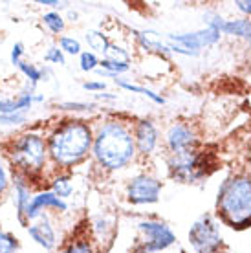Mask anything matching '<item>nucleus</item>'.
Returning a JSON list of instances; mask_svg holds the SVG:
<instances>
[{
	"label": "nucleus",
	"mask_w": 251,
	"mask_h": 253,
	"mask_svg": "<svg viewBox=\"0 0 251 253\" xmlns=\"http://www.w3.org/2000/svg\"><path fill=\"white\" fill-rule=\"evenodd\" d=\"M84 41H86V44L90 46V50L94 51L95 55L97 53H107V50L110 48V41H108V37L105 35L103 32H97V30H90V32H86V35H84Z\"/></svg>",
	"instance_id": "obj_18"
},
{
	"label": "nucleus",
	"mask_w": 251,
	"mask_h": 253,
	"mask_svg": "<svg viewBox=\"0 0 251 253\" xmlns=\"http://www.w3.org/2000/svg\"><path fill=\"white\" fill-rule=\"evenodd\" d=\"M208 24H213L218 28L220 33L224 35H231V37L244 39L248 42H251V20L239 19V20H224L214 17L213 20H208Z\"/></svg>",
	"instance_id": "obj_15"
},
{
	"label": "nucleus",
	"mask_w": 251,
	"mask_h": 253,
	"mask_svg": "<svg viewBox=\"0 0 251 253\" xmlns=\"http://www.w3.org/2000/svg\"><path fill=\"white\" fill-rule=\"evenodd\" d=\"M136 253H151V252H149V250H145V248L141 246V248H139V250H138V252H136Z\"/></svg>",
	"instance_id": "obj_37"
},
{
	"label": "nucleus",
	"mask_w": 251,
	"mask_h": 253,
	"mask_svg": "<svg viewBox=\"0 0 251 253\" xmlns=\"http://www.w3.org/2000/svg\"><path fill=\"white\" fill-rule=\"evenodd\" d=\"M39 4H41V6L53 7V9H63L64 7V4L63 2H59V0H39Z\"/></svg>",
	"instance_id": "obj_33"
},
{
	"label": "nucleus",
	"mask_w": 251,
	"mask_h": 253,
	"mask_svg": "<svg viewBox=\"0 0 251 253\" xmlns=\"http://www.w3.org/2000/svg\"><path fill=\"white\" fill-rule=\"evenodd\" d=\"M235 6L239 7L242 13H248V15H251V2H246V0H239Z\"/></svg>",
	"instance_id": "obj_34"
},
{
	"label": "nucleus",
	"mask_w": 251,
	"mask_h": 253,
	"mask_svg": "<svg viewBox=\"0 0 251 253\" xmlns=\"http://www.w3.org/2000/svg\"><path fill=\"white\" fill-rule=\"evenodd\" d=\"M59 253H94L92 242L86 239H79V241H72L68 246H64Z\"/></svg>",
	"instance_id": "obj_25"
},
{
	"label": "nucleus",
	"mask_w": 251,
	"mask_h": 253,
	"mask_svg": "<svg viewBox=\"0 0 251 253\" xmlns=\"http://www.w3.org/2000/svg\"><path fill=\"white\" fill-rule=\"evenodd\" d=\"M44 61L46 63H51V64H57V66H66V55H64L61 48L57 44L50 46L46 53H44Z\"/></svg>",
	"instance_id": "obj_27"
},
{
	"label": "nucleus",
	"mask_w": 251,
	"mask_h": 253,
	"mask_svg": "<svg viewBox=\"0 0 251 253\" xmlns=\"http://www.w3.org/2000/svg\"><path fill=\"white\" fill-rule=\"evenodd\" d=\"M218 28L213 24H208L202 30H196V32H189V33H170L167 35V41L172 42V44L180 46L185 51H189V55H198L202 48H208V46L214 44L220 41Z\"/></svg>",
	"instance_id": "obj_7"
},
{
	"label": "nucleus",
	"mask_w": 251,
	"mask_h": 253,
	"mask_svg": "<svg viewBox=\"0 0 251 253\" xmlns=\"http://www.w3.org/2000/svg\"><path fill=\"white\" fill-rule=\"evenodd\" d=\"M19 250V241L15 239V235L0 228V253H17Z\"/></svg>",
	"instance_id": "obj_22"
},
{
	"label": "nucleus",
	"mask_w": 251,
	"mask_h": 253,
	"mask_svg": "<svg viewBox=\"0 0 251 253\" xmlns=\"http://www.w3.org/2000/svg\"><path fill=\"white\" fill-rule=\"evenodd\" d=\"M48 211H57V213H66L68 204L66 200H61L51 191H41L37 195H33L32 202L26 209V224L37 220L39 216L46 215Z\"/></svg>",
	"instance_id": "obj_10"
},
{
	"label": "nucleus",
	"mask_w": 251,
	"mask_h": 253,
	"mask_svg": "<svg viewBox=\"0 0 251 253\" xmlns=\"http://www.w3.org/2000/svg\"><path fill=\"white\" fill-rule=\"evenodd\" d=\"M138 229L143 239V248L151 253L165 252L176 242L174 231L160 220H141L138 222Z\"/></svg>",
	"instance_id": "obj_8"
},
{
	"label": "nucleus",
	"mask_w": 251,
	"mask_h": 253,
	"mask_svg": "<svg viewBox=\"0 0 251 253\" xmlns=\"http://www.w3.org/2000/svg\"><path fill=\"white\" fill-rule=\"evenodd\" d=\"M79 68L83 72H95L99 68V59L94 51H83L79 55Z\"/></svg>",
	"instance_id": "obj_24"
},
{
	"label": "nucleus",
	"mask_w": 251,
	"mask_h": 253,
	"mask_svg": "<svg viewBox=\"0 0 251 253\" xmlns=\"http://www.w3.org/2000/svg\"><path fill=\"white\" fill-rule=\"evenodd\" d=\"M218 213L231 228L251 226V178L235 176L226 180L218 193Z\"/></svg>",
	"instance_id": "obj_3"
},
{
	"label": "nucleus",
	"mask_w": 251,
	"mask_h": 253,
	"mask_svg": "<svg viewBox=\"0 0 251 253\" xmlns=\"http://www.w3.org/2000/svg\"><path fill=\"white\" fill-rule=\"evenodd\" d=\"M42 22L44 26L50 30V33L53 35H61L66 28V22H64V17L59 11H48L42 15Z\"/></svg>",
	"instance_id": "obj_20"
},
{
	"label": "nucleus",
	"mask_w": 251,
	"mask_h": 253,
	"mask_svg": "<svg viewBox=\"0 0 251 253\" xmlns=\"http://www.w3.org/2000/svg\"><path fill=\"white\" fill-rule=\"evenodd\" d=\"M59 48L63 51L64 55H72V57H79L83 53V48H81V42H79V39L76 37H70V35H61L59 37Z\"/></svg>",
	"instance_id": "obj_21"
},
{
	"label": "nucleus",
	"mask_w": 251,
	"mask_h": 253,
	"mask_svg": "<svg viewBox=\"0 0 251 253\" xmlns=\"http://www.w3.org/2000/svg\"><path fill=\"white\" fill-rule=\"evenodd\" d=\"M118 83V86H121L123 90H128L132 94H139V95H145V97H149L151 101H154L156 105H164L165 99L162 97L160 94H156L154 90L147 88V86H139V84H134V83H128V81H123V79H116Z\"/></svg>",
	"instance_id": "obj_19"
},
{
	"label": "nucleus",
	"mask_w": 251,
	"mask_h": 253,
	"mask_svg": "<svg viewBox=\"0 0 251 253\" xmlns=\"http://www.w3.org/2000/svg\"><path fill=\"white\" fill-rule=\"evenodd\" d=\"M99 68L105 70V72H107V74H110L112 77H118L120 74H125V72H128V70H130V64L114 63V61H108V59H101Z\"/></svg>",
	"instance_id": "obj_23"
},
{
	"label": "nucleus",
	"mask_w": 251,
	"mask_h": 253,
	"mask_svg": "<svg viewBox=\"0 0 251 253\" xmlns=\"http://www.w3.org/2000/svg\"><path fill=\"white\" fill-rule=\"evenodd\" d=\"M162 193V182L151 174H138L126 185V198L136 206L156 204Z\"/></svg>",
	"instance_id": "obj_9"
},
{
	"label": "nucleus",
	"mask_w": 251,
	"mask_h": 253,
	"mask_svg": "<svg viewBox=\"0 0 251 253\" xmlns=\"http://www.w3.org/2000/svg\"><path fill=\"white\" fill-rule=\"evenodd\" d=\"M189 244L196 253H216L222 248V235L211 215H202L189 229Z\"/></svg>",
	"instance_id": "obj_6"
},
{
	"label": "nucleus",
	"mask_w": 251,
	"mask_h": 253,
	"mask_svg": "<svg viewBox=\"0 0 251 253\" xmlns=\"http://www.w3.org/2000/svg\"><path fill=\"white\" fill-rule=\"evenodd\" d=\"M94 130L86 121L66 120L53 128L46 139L48 158L59 169H70L81 164L92 151Z\"/></svg>",
	"instance_id": "obj_1"
},
{
	"label": "nucleus",
	"mask_w": 251,
	"mask_h": 253,
	"mask_svg": "<svg viewBox=\"0 0 251 253\" xmlns=\"http://www.w3.org/2000/svg\"><path fill=\"white\" fill-rule=\"evenodd\" d=\"M17 68H19L20 74L28 79L30 90H35V86H37L41 81H48V76L51 74L48 66L42 68V66H37V64H33V63H28V61H22Z\"/></svg>",
	"instance_id": "obj_16"
},
{
	"label": "nucleus",
	"mask_w": 251,
	"mask_h": 253,
	"mask_svg": "<svg viewBox=\"0 0 251 253\" xmlns=\"http://www.w3.org/2000/svg\"><path fill=\"white\" fill-rule=\"evenodd\" d=\"M165 143L172 154H178V152L193 151L198 145V139H196L195 132L191 130V126L183 125V123H174L169 126V130L165 134Z\"/></svg>",
	"instance_id": "obj_12"
},
{
	"label": "nucleus",
	"mask_w": 251,
	"mask_h": 253,
	"mask_svg": "<svg viewBox=\"0 0 251 253\" xmlns=\"http://www.w3.org/2000/svg\"><path fill=\"white\" fill-rule=\"evenodd\" d=\"M105 59L108 61H114V63H130V55H128V51L125 48H121V46H116V44H110V48L107 50L105 53Z\"/></svg>",
	"instance_id": "obj_26"
},
{
	"label": "nucleus",
	"mask_w": 251,
	"mask_h": 253,
	"mask_svg": "<svg viewBox=\"0 0 251 253\" xmlns=\"http://www.w3.org/2000/svg\"><path fill=\"white\" fill-rule=\"evenodd\" d=\"M26 231L30 235V239H32L37 246L44 248V250H55L57 246V231L53 228V224H51L50 216L48 215H42L39 216L37 220L30 222L28 226H26Z\"/></svg>",
	"instance_id": "obj_11"
},
{
	"label": "nucleus",
	"mask_w": 251,
	"mask_h": 253,
	"mask_svg": "<svg viewBox=\"0 0 251 253\" xmlns=\"http://www.w3.org/2000/svg\"><path fill=\"white\" fill-rule=\"evenodd\" d=\"M24 42H15L11 48V55H9V59H11V64L13 66H19L22 61H24Z\"/></svg>",
	"instance_id": "obj_30"
},
{
	"label": "nucleus",
	"mask_w": 251,
	"mask_h": 253,
	"mask_svg": "<svg viewBox=\"0 0 251 253\" xmlns=\"http://www.w3.org/2000/svg\"><path fill=\"white\" fill-rule=\"evenodd\" d=\"M92 154L107 171H120L136 156L134 134L123 121H105L94 132Z\"/></svg>",
	"instance_id": "obj_2"
},
{
	"label": "nucleus",
	"mask_w": 251,
	"mask_h": 253,
	"mask_svg": "<svg viewBox=\"0 0 251 253\" xmlns=\"http://www.w3.org/2000/svg\"><path fill=\"white\" fill-rule=\"evenodd\" d=\"M97 99H108V101H114V99H118V95H110V94H95Z\"/></svg>",
	"instance_id": "obj_35"
},
{
	"label": "nucleus",
	"mask_w": 251,
	"mask_h": 253,
	"mask_svg": "<svg viewBox=\"0 0 251 253\" xmlns=\"http://www.w3.org/2000/svg\"><path fill=\"white\" fill-rule=\"evenodd\" d=\"M68 19H72V22H76L77 20V13L74 9H68Z\"/></svg>",
	"instance_id": "obj_36"
},
{
	"label": "nucleus",
	"mask_w": 251,
	"mask_h": 253,
	"mask_svg": "<svg viewBox=\"0 0 251 253\" xmlns=\"http://www.w3.org/2000/svg\"><path fill=\"white\" fill-rule=\"evenodd\" d=\"M169 167L172 176L183 184H195L204 176H208L209 171H213V164L209 162L208 154L198 152L196 149L172 154Z\"/></svg>",
	"instance_id": "obj_5"
},
{
	"label": "nucleus",
	"mask_w": 251,
	"mask_h": 253,
	"mask_svg": "<svg viewBox=\"0 0 251 253\" xmlns=\"http://www.w3.org/2000/svg\"><path fill=\"white\" fill-rule=\"evenodd\" d=\"M134 141L136 149L141 154H151L158 145V128L151 120H141L134 126Z\"/></svg>",
	"instance_id": "obj_14"
},
{
	"label": "nucleus",
	"mask_w": 251,
	"mask_h": 253,
	"mask_svg": "<svg viewBox=\"0 0 251 253\" xmlns=\"http://www.w3.org/2000/svg\"><path fill=\"white\" fill-rule=\"evenodd\" d=\"M9 187V171H7V165L4 162V158L0 156V195H4Z\"/></svg>",
	"instance_id": "obj_31"
},
{
	"label": "nucleus",
	"mask_w": 251,
	"mask_h": 253,
	"mask_svg": "<svg viewBox=\"0 0 251 253\" xmlns=\"http://www.w3.org/2000/svg\"><path fill=\"white\" fill-rule=\"evenodd\" d=\"M76 191V185L72 182V176L70 174H57L53 180H51V193L55 196H59L61 200H66L74 195Z\"/></svg>",
	"instance_id": "obj_17"
},
{
	"label": "nucleus",
	"mask_w": 251,
	"mask_h": 253,
	"mask_svg": "<svg viewBox=\"0 0 251 253\" xmlns=\"http://www.w3.org/2000/svg\"><path fill=\"white\" fill-rule=\"evenodd\" d=\"M57 107L61 110H70V112H81V110H92L95 107L94 103H79V101H64L59 103Z\"/></svg>",
	"instance_id": "obj_29"
},
{
	"label": "nucleus",
	"mask_w": 251,
	"mask_h": 253,
	"mask_svg": "<svg viewBox=\"0 0 251 253\" xmlns=\"http://www.w3.org/2000/svg\"><path fill=\"white\" fill-rule=\"evenodd\" d=\"M13 204H15V208H17V216H19V220L22 224H26V209L32 202V185L28 182V178L22 176V174H15L13 176ZM28 226V224H26Z\"/></svg>",
	"instance_id": "obj_13"
},
{
	"label": "nucleus",
	"mask_w": 251,
	"mask_h": 253,
	"mask_svg": "<svg viewBox=\"0 0 251 253\" xmlns=\"http://www.w3.org/2000/svg\"><path fill=\"white\" fill-rule=\"evenodd\" d=\"M26 120H28V114H26V112L6 114V116H0V125H4V126H19V125H24Z\"/></svg>",
	"instance_id": "obj_28"
},
{
	"label": "nucleus",
	"mask_w": 251,
	"mask_h": 253,
	"mask_svg": "<svg viewBox=\"0 0 251 253\" xmlns=\"http://www.w3.org/2000/svg\"><path fill=\"white\" fill-rule=\"evenodd\" d=\"M83 88L88 90V92H103L107 88V83L103 81H86L83 83Z\"/></svg>",
	"instance_id": "obj_32"
},
{
	"label": "nucleus",
	"mask_w": 251,
	"mask_h": 253,
	"mask_svg": "<svg viewBox=\"0 0 251 253\" xmlns=\"http://www.w3.org/2000/svg\"><path fill=\"white\" fill-rule=\"evenodd\" d=\"M7 156L17 172L30 178L35 172H41L48 162L46 139L37 132H26L15 138L7 147Z\"/></svg>",
	"instance_id": "obj_4"
}]
</instances>
